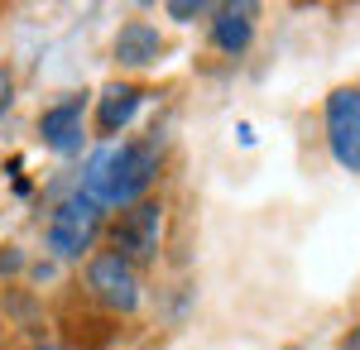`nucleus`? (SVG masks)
<instances>
[{
	"label": "nucleus",
	"mask_w": 360,
	"mask_h": 350,
	"mask_svg": "<svg viewBox=\"0 0 360 350\" xmlns=\"http://www.w3.org/2000/svg\"><path fill=\"white\" fill-rule=\"evenodd\" d=\"M164 168V139L144 135V139H106L101 149H91L77 173L72 188L82 192L91 207L101 212H125L149 197L154 178Z\"/></svg>",
	"instance_id": "nucleus-1"
},
{
	"label": "nucleus",
	"mask_w": 360,
	"mask_h": 350,
	"mask_svg": "<svg viewBox=\"0 0 360 350\" xmlns=\"http://www.w3.org/2000/svg\"><path fill=\"white\" fill-rule=\"evenodd\" d=\"M106 235V212L91 207L77 188H68L49 207V221H44V245L58 264H72V259H91L96 240Z\"/></svg>",
	"instance_id": "nucleus-2"
},
{
	"label": "nucleus",
	"mask_w": 360,
	"mask_h": 350,
	"mask_svg": "<svg viewBox=\"0 0 360 350\" xmlns=\"http://www.w3.org/2000/svg\"><path fill=\"white\" fill-rule=\"evenodd\" d=\"M159 240H164V202H154V197H144L135 207H125L115 221H106V249L135 269L159 259Z\"/></svg>",
	"instance_id": "nucleus-3"
},
{
	"label": "nucleus",
	"mask_w": 360,
	"mask_h": 350,
	"mask_svg": "<svg viewBox=\"0 0 360 350\" xmlns=\"http://www.w3.org/2000/svg\"><path fill=\"white\" fill-rule=\"evenodd\" d=\"M86 297L101 302L106 312H115V317H130V312H139V302H144L139 269L125 264L120 254H111V249H96V254L86 259Z\"/></svg>",
	"instance_id": "nucleus-4"
},
{
	"label": "nucleus",
	"mask_w": 360,
	"mask_h": 350,
	"mask_svg": "<svg viewBox=\"0 0 360 350\" xmlns=\"http://www.w3.org/2000/svg\"><path fill=\"white\" fill-rule=\"evenodd\" d=\"M327 144H332V159L346 173H360V82L351 86H336L327 96Z\"/></svg>",
	"instance_id": "nucleus-5"
},
{
	"label": "nucleus",
	"mask_w": 360,
	"mask_h": 350,
	"mask_svg": "<svg viewBox=\"0 0 360 350\" xmlns=\"http://www.w3.org/2000/svg\"><path fill=\"white\" fill-rule=\"evenodd\" d=\"M39 139H44V149H53L58 159L82 154V144H86V91H68V96H58L53 106L39 110Z\"/></svg>",
	"instance_id": "nucleus-6"
},
{
	"label": "nucleus",
	"mask_w": 360,
	"mask_h": 350,
	"mask_svg": "<svg viewBox=\"0 0 360 350\" xmlns=\"http://www.w3.org/2000/svg\"><path fill=\"white\" fill-rule=\"evenodd\" d=\"M144 96H149V91L135 86V82H106L101 96H96V135L101 139H120L130 125H135Z\"/></svg>",
	"instance_id": "nucleus-7"
},
{
	"label": "nucleus",
	"mask_w": 360,
	"mask_h": 350,
	"mask_svg": "<svg viewBox=\"0 0 360 350\" xmlns=\"http://www.w3.org/2000/svg\"><path fill=\"white\" fill-rule=\"evenodd\" d=\"M115 63L120 67H159L164 63V34H159V25H149V20H130V25H120V34H115Z\"/></svg>",
	"instance_id": "nucleus-8"
},
{
	"label": "nucleus",
	"mask_w": 360,
	"mask_h": 350,
	"mask_svg": "<svg viewBox=\"0 0 360 350\" xmlns=\"http://www.w3.org/2000/svg\"><path fill=\"white\" fill-rule=\"evenodd\" d=\"M255 15H259L255 5H217L212 10V48L240 58L255 39Z\"/></svg>",
	"instance_id": "nucleus-9"
},
{
	"label": "nucleus",
	"mask_w": 360,
	"mask_h": 350,
	"mask_svg": "<svg viewBox=\"0 0 360 350\" xmlns=\"http://www.w3.org/2000/svg\"><path fill=\"white\" fill-rule=\"evenodd\" d=\"M217 5H202V0H168L164 5V15L168 20H178V25H193V20H207Z\"/></svg>",
	"instance_id": "nucleus-10"
},
{
	"label": "nucleus",
	"mask_w": 360,
	"mask_h": 350,
	"mask_svg": "<svg viewBox=\"0 0 360 350\" xmlns=\"http://www.w3.org/2000/svg\"><path fill=\"white\" fill-rule=\"evenodd\" d=\"M25 269V249L20 245H0V273H20Z\"/></svg>",
	"instance_id": "nucleus-11"
},
{
	"label": "nucleus",
	"mask_w": 360,
	"mask_h": 350,
	"mask_svg": "<svg viewBox=\"0 0 360 350\" xmlns=\"http://www.w3.org/2000/svg\"><path fill=\"white\" fill-rule=\"evenodd\" d=\"M336 350H360V322L351 326V331H346V336H341V346Z\"/></svg>",
	"instance_id": "nucleus-12"
},
{
	"label": "nucleus",
	"mask_w": 360,
	"mask_h": 350,
	"mask_svg": "<svg viewBox=\"0 0 360 350\" xmlns=\"http://www.w3.org/2000/svg\"><path fill=\"white\" fill-rule=\"evenodd\" d=\"M34 350H68V346H58V341H39Z\"/></svg>",
	"instance_id": "nucleus-13"
},
{
	"label": "nucleus",
	"mask_w": 360,
	"mask_h": 350,
	"mask_svg": "<svg viewBox=\"0 0 360 350\" xmlns=\"http://www.w3.org/2000/svg\"><path fill=\"white\" fill-rule=\"evenodd\" d=\"M288 350H293V346H288Z\"/></svg>",
	"instance_id": "nucleus-14"
}]
</instances>
